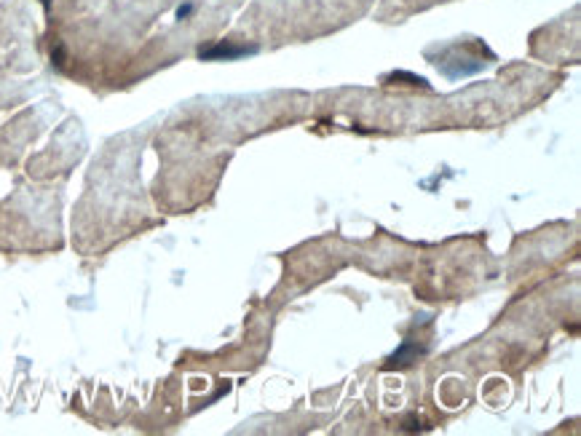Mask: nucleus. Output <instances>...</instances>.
Wrapping results in <instances>:
<instances>
[{
	"label": "nucleus",
	"mask_w": 581,
	"mask_h": 436,
	"mask_svg": "<svg viewBox=\"0 0 581 436\" xmlns=\"http://www.w3.org/2000/svg\"><path fill=\"white\" fill-rule=\"evenodd\" d=\"M252 54H257V46H233L228 40L198 48V59H204V62H233V59L252 57Z\"/></svg>",
	"instance_id": "nucleus-1"
},
{
	"label": "nucleus",
	"mask_w": 581,
	"mask_h": 436,
	"mask_svg": "<svg viewBox=\"0 0 581 436\" xmlns=\"http://www.w3.org/2000/svg\"><path fill=\"white\" fill-rule=\"evenodd\" d=\"M418 354H420V348H418V345L405 343V345H402V348H399V351H396L394 356H391V359H389V361H391L389 367H394V364H410V361H413V359H416V356H418Z\"/></svg>",
	"instance_id": "nucleus-2"
},
{
	"label": "nucleus",
	"mask_w": 581,
	"mask_h": 436,
	"mask_svg": "<svg viewBox=\"0 0 581 436\" xmlns=\"http://www.w3.org/2000/svg\"><path fill=\"white\" fill-rule=\"evenodd\" d=\"M386 81H410L413 86H423V89H429V83L423 81V78H418V75H410V72H394V75H389Z\"/></svg>",
	"instance_id": "nucleus-3"
},
{
	"label": "nucleus",
	"mask_w": 581,
	"mask_h": 436,
	"mask_svg": "<svg viewBox=\"0 0 581 436\" xmlns=\"http://www.w3.org/2000/svg\"><path fill=\"white\" fill-rule=\"evenodd\" d=\"M40 3H46V6H48V0H40Z\"/></svg>",
	"instance_id": "nucleus-5"
},
{
	"label": "nucleus",
	"mask_w": 581,
	"mask_h": 436,
	"mask_svg": "<svg viewBox=\"0 0 581 436\" xmlns=\"http://www.w3.org/2000/svg\"><path fill=\"white\" fill-rule=\"evenodd\" d=\"M196 11V6H193V3H183V6H180V9H177V19H180V22H183V19H188V16H190V13Z\"/></svg>",
	"instance_id": "nucleus-4"
}]
</instances>
